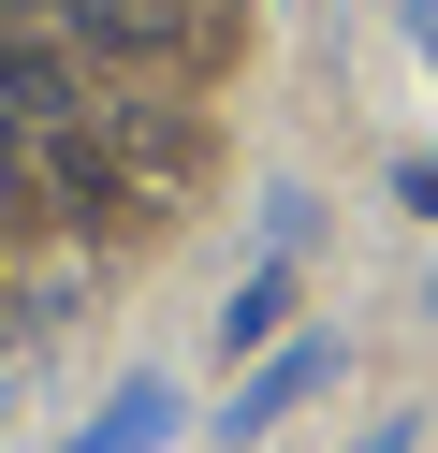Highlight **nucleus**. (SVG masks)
<instances>
[{
	"label": "nucleus",
	"mask_w": 438,
	"mask_h": 453,
	"mask_svg": "<svg viewBox=\"0 0 438 453\" xmlns=\"http://www.w3.org/2000/svg\"><path fill=\"white\" fill-rule=\"evenodd\" d=\"M336 336H278V351H263V380H234V410H219V439H263V424H292L307 410V395H336Z\"/></svg>",
	"instance_id": "1"
},
{
	"label": "nucleus",
	"mask_w": 438,
	"mask_h": 453,
	"mask_svg": "<svg viewBox=\"0 0 438 453\" xmlns=\"http://www.w3.org/2000/svg\"><path fill=\"white\" fill-rule=\"evenodd\" d=\"M175 424H190V395H175V380H161V365H132V380H117V395H103V410H88V424H73V453H161V439H175Z\"/></svg>",
	"instance_id": "2"
},
{
	"label": "nucleus",
	"mask_w": 438,
	"mask_h": 453,
	"mask_svg": "<svg viewBox=\"0 0 438 453\" xmlns=\"http://www.w3.org/2000/svg\"><path fill=\"white\" fill-rule=\"evenodd\" d=\"M278 307H292V278H278V264H263V278H249V293H234V307H219V351H234V365H249V351H263V336H278Z\"/></svg>",
	"instance_id": "3"
},
{
	"label": "nucleus",
	"mask_w": 438,
	"mask_h": 453,
	"mask_svg": "<svg viewBox=\"0 0 438 453\" xmlns=\"http://www.w3.org/2000/svg\"><path fill=\"white\" fill-rule=\"evenodd\" d=\"M0 103H29V118H58V59H44V44H15V30H0Z\"/></svg>",
	"instance_id": "4"
},
{
	"label": "nucleus",
	"mask_w": 438,
	"mask_h": 453,
	"mask_svg": "<svg viewBox=\"0 0 438 453\" xmlns=\"http://www.w3.org/2000/svg\"><path fill=\"white\" fill-rule=\"evenodd\" d=\"M29 205V161H15V132H0V219H15Z\"/></svg>",
	"instance_id": "5"
},
{
	"label": "nucleus",
	"mask_w": 438,
	"mask_h": 453,
	"mask_svg": "<svg viewBox=\"0 0 438 453\" xmlns=\"http://www.w3.org/2000/svg\"><path fill=\"white\" fill-rule=\"evenodd\" d=\"M409 439H424V424H365V439H350V453H409Z\"/></svg>",
	"instance_id": "6"
},
{
	"label": "nucleus",
	"mask_w": 438,
	"mask_h": 453,
	"mask_svg": "<svg viewBox=\"0 0 438 453\" xmlns=\"http://www.w3.org/2000/svg\"><path fill=\"white\" fill-rule=\"evenodd\" d=\"M409 205H424V219H438V161H409Z\"/></svg>",
	"instance_id": "7"
},
{
	"label": "nucleus",
	"mask_w": 438,
	"mask_h": 453,
	"mask_svg": "<svg viewBox=\"0 0 438 453\" xmlns=\"http://www.w3.org/2000/svg\"><path fill=\"white\" fill-rule=\"evenodd\" d=\"M409 30H424V44H438V0H424V15H409Z\"/></svg>",
	"instance_id": "8"
}]
</instances>
